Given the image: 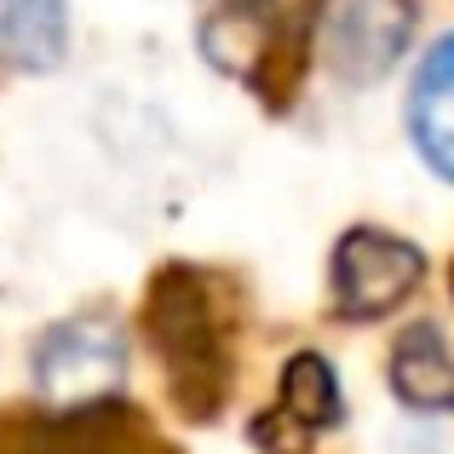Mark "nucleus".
I'll return each instance as SVG.
<instances>
[{
	"label": "nucleus",
	"instance_id": "4",
	"mask_svg": "<svg viewBox=\"0 0 454 454\" xmlns=\"http://www.w3.org/2000/svg\"><path fill=\"white\" fill-rule=\"evenodd\" d=\"M414 41V6L409 0H340L328 12V64L340 81L351 87H368V81L391 75L397 58L409 52Z\"/></svg>",
	"mask_w": 454,
	"mask_h": 454
},
{
	"label": "nucleus",
	"instance_id": "3",
	"mask_svg": "<svg viewBox=\"0 0 454 454\" xmlns=\"http://www.w3.org/2000/svg\"><path fill=\"white\" fill-rule=\"evenodd\" d=\"M420 277H426V254L391 231H351L333 254V300L356 322L397 310L420 288Z\"/></svg>",
	"mask_w": 454,
	"mask_h": 454
},
{
	"label": "nucleus",
	"instance_id": "2",
	"mask_svg": "<svg viewBox=\"0 0 454 454\" xmlns=\"http://www.w3.org/2000/svg\"><path fill=\"white\" fill-rule=\"evenodd\" d=\"M29 374H35V391H41L46 409H58V414L98 409L127 380V333L104 317H69L41 333V345L29 356Z\"/></svg>",
	"mask_w": 454,
	"mask_h": 454
},
{
	"label": "nucleus",
	"instance_id": "1",
	"mask_svg": "<svg viewBox=\"0 0 454 454\" xmlns=\"http://www.w3.org/2000/svg\"><path fill=\"white\" fill-rule=\"evenodd\" d=\"M155 322V345H161L167 380L178 386V403L190 414H207L224 403V333L213 317V300L196 277H161L150 305Z\"/></svg>",
	"mask_w": 454,
	"mask_h": 454
},
{
	"label": "nucleus",
	"instance_id": "7",
	"mask_svg": "<svg viewBox=\"0 0 454 454\" xmlns=\"http://www.w3.org/2000/svg\"><path fill=\"white\" fill-rule=\"evenodd\" d=\"M391 391L414 414H454V345L437 322H414L391 351Z\"/></svg>",
	"mask_w": 454,
	"mask_h": 454
},
{
	"label": "nucleus",
	"instance_id": "6",
	"mask_svg": "<svg viewBox=\"0 0 454 454\" xmlns=\"http://www.w3.org/2000/svg\"><path fill=\"white\" fill-rule=\"evenodd\" d=\"M409 138L426 155L437 178L454 184V35L432 46L414 69V92H409Z\"/></svg>",
	"mask_w": 454,
	"mask_h": 454
},
{
	"label": "nucleus",
	"instance_id": "9",
	"mask_svg": "<svg viewBox=\"0 0 454 454\" xmlns=\"http://www.w3.org/2000/svg\"><path fill=\"white\" fill-rule=\"evenodd\" d=\"M340 414H345V397H340V380H333L328 356L300 351L282 368L277 420H288V426H300L305 437H317V432H328V426H340Z\"/></svg>",
	"mask_w": 454,
	"mask_h": 454
},
{
	"label": "nucleus",
	"instance_id": "5",
	"mask_svg": "<svg viewBox=\"0 0 454 454\" xmlns=\"http://www.w3.org/2000/svg\"><path fill=\"white\" fill-rule=\"evenodd\" d=\"M277 46V6L270 0H213L201 18V58L236 81H259Z\"/></svg>",
	"mask_w": 454,
	"mask_h": 454
},
{
	"label": "nucleus",
	"instance_id": "8",
	"mask_svg": "<svg viewBox=\"0 0 454 454\" xmlns=\"http://www.w3.org/2000/svg\"><path fill=\"white\" fill-rule=\"evenodd\" d=\"M69 52V0H0V64L46 75Z\"/></svg>",
	"mask_w": 454,
	"mask_h": 454
}]
</instances>
